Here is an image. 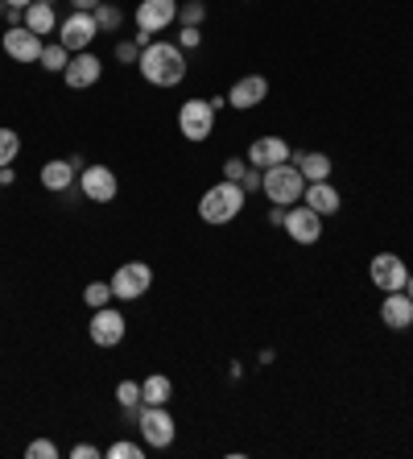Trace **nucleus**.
Returning <instances> with one entry per match:
<instances>
[{
  "instance_id": "obj_1",
  "label": "nucleus",
  "mask_w": 413,
  "mask_h": 459,
  "mask_svg": "<svg viewBox=\"0 0 413 459\" xmlns=\"http://www.w3.org/2000/svg\"><path fill=\"white\" fill-rule=\"evenodd\" d=\"M141 79L153 87H178L186 79V50L174 42H149L137 58Z\"/></svg>"
},
{
  "instance_id": "obj_2",
  "label": "nucleus",
  "mask_w": 413,
  "mask_h": 459,
  "mask_svg": "<svg viewBox=\"0 0 413 459\" xmlns=\"http://www.w3.org/2000/svg\"><path fill=\"white\" fill-rule=\"evenodd\" d=\"M244 199H248V191H244L240 182H215V186H207V195L199 199V215L207 220V224H232L236 215L244 212Z\"/></svg>"
},
{
  "instance_id": "obj_3",
  "label": "nucleus",
  "mask_w": 413,
  "mask_h": 459,
  "mask_svg": "<svg viewBox=\"0 0 413 459\" xmlns=\"http://www.w3.org/2000/svg\"><path fill=\"white\" fill-rule=\"evenodd\" d=\"M261 191H265L269 204L294 207L297 199H302V191H306V178H302V170H297V166L281 161V166H269V170L261 174Z\"/></svg>"
},
{
  "instance_id": "obj_4",
  "label": "nucleus",
  "mask_w": 413,
  "mask_h": 459,
  "mask_svg": "<svg viewBox=\"0 0 413 459\" xmlns=\"http://www.w3.org/2000/svg\"><path fill=\"white\" fill-rule=\"evenodd\" d=\"M149 286H153V269H149L145 261H125V265L112 273V294H116L120 302H141L149 294Z\"/></svg>"
},
{
  "instance_id": "obj_5",
  "label": "nucleus",
  "mask_w": 413,
  "mask_h": 459,
  "mask_svg": "<svg viewBox=\"0 0 413 459\" xmlns=\"http://www.w3.org/2000/svg\"><path fill=\"white\" fill-rule=\"evenodd\" d=\"M178 128H182V137L186 141H207L215 133V108L211 100H186V104L178 108Z\"/></svg>"
},
{
  "instance_id": "obj_6",
  "label": "nucleus",
  "mask_w": 413,
  "mask_h": 459,
  "mask_svg": "<svg viewBox=\"0 0 413 459\" xmlns=\"http://www.w3.org/2000/svg\"><path fill=\"white\" fill-rule=\"evenodd\" d=\"M141 443L145 447H170L174 443V435H178V427H174V414L166 406H145L141 410Z\"/></svg>"
},
{
  "instance_id": "obj_7",
  "label": "nucleus",
  "mask_w": 413,
  "mask_h": 459,
  "mask_svg": "<svg viewBox=\"0 0 413 459\" xmlns=\"http://www.w3.org/2000/svg\"><path fill=\"white\" fill-rule=\"evenodd\" d=\"M96 33H99L96 13H74L71 9V17H66V22H58V42H63L71 54L87 50V46L96 42Z\"/></svg>"
},
{
  "instance_id": "obj_8",
  "label": "nucleus",
  "mask_w": 413,
  "mask_h": 459,
  "mask_svg": "<svg viewBox=\"0 0 413 459\" xmlns=\"http://www.w3.org/2000/svg\"><path fill=\"white\" fill-rule=\"evenodd\" d=\"M368 278L376 290H405V281H409V265H405L397 253H376L372 256V265H368Z\"/></svg>"
},
{
  "instance_id": "obj_9",
  "label": "nucleus",
  "mask_w": 413,
  "mask_h": 459,
  "mask_svg": "<svg viewBox=\"0 0 413 459\" xmlns=\"http://www.w3.org/2000/svg\"><path fill=\"white\" fill-rule=\"evenodd\" d=\"M174 22H178V0H141L137 4V33L145 38L170 30Z\"/></svg>"
},
{
  "instance_id": "obj_10",
  "label": "nucleus",
  "mask_w": 413,
  "mask_h": 459,
  "mask_svg": "<svg viewBox=\"0 0 413 459\" xmlns=\"http://www.w3.org/2000/svg\"><path fill=\"white\" fill-rule=\"evenodd\" d=\"M289 232V240L294 245H318L323 240V215L318 212H310L306 204H294L286 212V224H281Z\"/></svg>"
},
{
  "instance_id": "obj_11",
  "label": "nucleus",
  "mask_w": 413,
  "mask_h": 459,
  "mask_svg": "<svg viewBox=\"0 0 413 459\" xmlns=\"http://www.w3.org/2000/svg\"><path fill=\"white\" fill-rule=\"evenodd\" d=\"M125 332H128V323L116 307H99L96 315H91V327H87V335H91L96 348H116V343L125 340Z\"/></svg>"
},
{
  "instance_id": "obj_12",
  "label": "nucleus",
  "mask_w": 413,
  "mask_h": 459,
  "mask_svg": "<svg viewBox=\"0 0 413 459\" xmlns=\"http://www.w3.org/2000/svg\"><path fill=\"white\" fill-rule=\"evenodd\" d=\"M79 186H83V199H91V204H112L120 191L116 174L108 170V166H87V170L79 174Z\"/></svg>"
},
{
  "instance_id": "obj_13",
  "label": "nucleus",
  "mask_w": 413,
  "mask_h": 459,
  "mask_svg": "<svg viewBox=\"0 0 413 459\" xmlns=\"http://www.w3.org/2000/svg\"><path fill=\"white\" fill-rule=\"evenodd\" d=\"M99 75H104V63H99L91 50L71 54V63H66V71H63L66 87H74V91H83V87H96Z\"/></svg>"
},
{
  "instance_id": "obj_14",
  "label": "nucleus",
  "mask_w": 413,
  "mask_h": 459,
  "mask_svg": "<svg viewBox=\"0 0 413 459\" xmlns=\"http://www.w3.org/2000/svg\"><path fill=\"white\" fill-rule=\"evenodd\" d=\"M294 158V150H289V141L281 137H256L253 145H248V166H256V170H269V166H281V161Z\"/></svg>"
},
{
  "instance_id": "obj_15",
  "label": "nucleus",
  "mask_w": 413,
  "mask_h": 459,
  "mask_svg": "<svg viewBox=\"0 0 413 459\" xmlns=\"http://www.w3.org/2000/svg\"><path fill=\"white\" fill-rule=\"evenodd\" d=\"M0 46H4V54L17 58V63H38V58H42V38L30 33L25 25H9V33L0 38Z\"/></svg>"
},
{
  "instance_id": "obj_16",
  "label": "nucleus",
  "mask_w": 413,
  "mask_h": 459,
  "mask_svg": "<svg viewBox=\"0 0 413 459\" xmlns=\"http://www.w3.org/2000/svg\"><path fill=\"white\" fill-rule=\"evenodd\" d=\"M381 319L389 332H409L413 327V299L405 290H389V299L381 302Z\"/></svg>"
},
{
  "instance_id": "obj_17",
  "label": "nucleus",
  "mask_w": 413,
  "mask_h": 459,
  "mask_svg": "<svg viewBox=\"0 0 413 459\" xmlns=\"http://www.w3.org/2000/svg\"><path fill=\"white\" fill-rule=\"evenodd\" d=\"M265 96H269L265 75H244V79H236V87L228 91V104H232L236 112H248V108H256Z\"/></svg>"
},
{
  "instance_id": "obj_18",
  "label": "nucleus",
  "mask_w": 413,
  "mask_h": 459,
  "mask_svg": "<svg viewBox=\"0 0 413 459\" xmlns=\"http://www.w3.org/2000/svg\"><path fill=\"white\" fill-rule=\"evenodd\" d=\"M302 199H306V207L310 212H318V215H335L340 212V191L331 186V182H306V191H302Z\"/></svg>"
},
{
  "instance_id": "obj_19",
  "label": "nucleus",
  "mask_w": 413,
  "mask_h": 459,
  "mask_svg": "<svg viewBox=\"0 0 413 459\" xmlns=\"http://www.w3.org/2000/svg\"><path fill=\"white\" fill-rule=\"evenodd\" d=\"M74 166H79V161L50 158V161L42 166V186H46V191H54V195L71 191V186H74Z\"/></svg>"
},
{
  "instance_id": "obj_20",
  "label": "nucleus",
  "mask_w": 413,
  "mask_h": 459,
  "mask_svg": "<svg viewBox=\"0 0 413 459\" xmlns=\"http://www.w3.org/2000/svg\"><path fill=\"white\" fill-rule=\"evenodd\" d=\"M25 30L38 33V38H46V33L58 30V13H54V4H46V0H33L30 9H25Z\"/></svg>"
},
{
  "instance_id": "obj_21",
  "label": "nucleus",
  "mask_w": 413,
  "mask_h": 459,
  "mask_svg": "<svg viewBox=\"0 0 413 459\" xmlns=\"http://www.w3.org/2000/svg\"><path fill=\"white\" fill-rule=\"evenodd\" d=\"M294 166L302 170V178H306V182H327L331 170H335L327 153H318V150L314 153H294Z\"/></svg>"
},
{
  "instance_id": "obj_22",
  "label": "nucleus",
  "mask_w": 413,
  "mask_h": 459,
  "mask_svg": "<svg viewBox=\"0 0 413 459\" xmlns=\"http://www.w3.org/2000/svg\"><path fill=\"white\" fill-rule=\"evenodd\" d=\"M170 397H174V381L166 373H153L141 381V402H145V406H166Z\"/></svg>"
},
{
  "instance_id": "obj_23",
  "label": "nucleus",
  "mask_w": 413,
  "mask_h": 459,
  "mask_svg": "<svg viewBox=\"0 0 413 459\" xmlns=\"http://www.w3.org/2000/svg\"><path fill=\"white\" fill-rule=\"evenodd\" d=\"M42 71H54V75H63L66 71V63H71V50H66L63 42H54V46H42Z\"/></svg>"
},
{
  "instance_id": "obj_24",
  "label": "nucleus",
  "mask_w": 413,
  "mask_h": 459,
  "mask_svg": "<svg viewBox=\"0 0 413 459\" xmlns=\"http://www.w3.org/2000/svg\"><path fill=\"white\" fill-rule=\"evenodd\" d=\"M17 153H22V133H17V128H0V170L13 166Z\"/></svg>"
},
{
  "instance_id": "obj_25",
  "label": "nucleus",
  "mask_w": 413,
  "mask_h": 459,
  "mask_svg": "<svg viewBox=\"0 0 413 459\" xmlns=\"http://www.w3.org/2000/svg\"><path fill=\"white\" fill-rule=\"evenodd\" d=\"M116 299V294H112V281H91V286L83 290V302L91 310H99V307H108V302Z\"/></svg>"
},
{
  "instance_id": "obj_26",
  "label": "nucleus",
  "mask_w": 413,
  "mask_h": 459,
  "mask_svg": "<svg viewBox=\"0 0 413 459\" xmlns=\"http://www.w3.org/2000/svg\"><path fill=\"white\" fill-rule=\"evenodd\" d=\"M96 25H99V30H108V33H116L120 25H125V13H120L116 4H104V0H99V9H96Z\"/></svg>"
},
{
  "instance_id": "obj_27",
  "label": "nucleus",
  "mask_w": 413,
  "mask_h": 459,
  "mask_svg": "<svg viewBox=\"0 0 413 459\" xmlns=\"http://www.w3.org/2000/svg\"><path fill=\"white\" fill-rule=\"evenodd\" d=\"M116 402H120L125 410H137V406H141V385H137V381H120V385H116Z\"/></svg>"
},
{
  "instance_id": "obj_28",
  "label": "nucleus",
  "mask_w": 413,
  "mask_h": 459,
  "mask_svg": "<svg viewBox=\"0 0 413 459\" xmlns=\"http://www.w3.org/2000/svg\"><path fill=\"white\" fill-rule=\"evenodd\" d=\"M202 17H207V4H202V0H186V4H178V22L182 25H199Z\"/></svg>"
},
{
  "instance_id": "obj_29",
  "label": "nucleus",
  "mask_w": 413,
  "mask_h": 459,
  "mask_svg": "<svg viewBox=\"0 0 413 459\" xmlns=\"http://www.w3.org/2000/svg\"><path fill=\"white\" fill-rule=\"evenodd\" d=\"M108 459H141V443L120 438V443H112V447H108Z\"/></svg>"
},
{
  "instance_id": "obj_30",
  "label": "nucleus",
  "mask_w": 413,
  "mask_h": 459,
  "mask_svg": "<svg viewBox=\"0 0 413 459\" xmlns=\"http://www.w3.org/2000/svg\"><path fill=\"white\" fill-rule=\"evenodd\" d=\"M25 455H30V459H58V447H54L50 438H38V443H30V447H25Z\"/></svg>"
},
{
  "instance_id": "obj_31",
  "label": "nucleus",
  "mask_w": 413,
  "mask_h": 459,
  "mask_svg": "<svg viewBox=\"0 0 413 459\" xmlns=\"http://www.w3.org/2000/svg\"><path fill=\"white\" fill-rule=\"evenodd\" d=\"M244 174H248V158H228V161H223V178H228V182H244Z\"/></svg>"
},
{
  "instance_id": "obj_32",
  "label": "nucleus",
  "mask_w": 413,
  "mask_h": 459,
  "mask_svg": "<svg viewBox=\"0 0 413 459\" xmlns=\"http://www.w3.org/2000/svg\"><path fill=\"white\" fill-rule=\"evenodd\" d=\"M199 42H202V30H199V25H182V30H178V46H182V50H194Z\"/></svg>"
},
{
  "instance_id": "obj_33",
  "label": "nucleus",
  "mask_w": 413,
  "mask_h": 459,
  "mask_svg": "<svg viewBox=\"0 0 413 459\" xmlns=\"http://www.w3.org/2000/svg\"><path fill=\"white\" fill-rule=\"evenodd\" d=\"M116 58H120V63H137V58H141V46L137 42H120L116 46Z\"/></svg>"
},
{
  "instance_id": "obj_34",
  "label": "nucleus",
  "mask_w": 413,
  "mask_h": 459,
  "mask_svg": "<svg viewBox=\"0 0 413 459\" xmlns=\"http://www.w3.org/2000/svg\"><path fill=\"white\" fill-rule=\"evenodd\" d=\"M99 455H104V451L91 447V443H74L71 447V459H99Z\"/></svg>"
},
{
  "instance_id": "obj_35",
  "label": "nucleus",
  "mask_w": 413,
  "mask_h": 459,
  "mask_svg": "<svg viewBox=\"0 0 413 459\" xmlns=\"http://www.w3.org/2000/svg\"><path fill=\"white\" fill-rule=\"evenodd\" d=\"M261 174H265V170H256V166H248V174H244L240 186H244V191H256V186H261Z\"/></svg>"
},
{
  "instance_id": "obj_36",
  "label": "nucleus",
  "mask_w": 413,
  "mask_h": 459,
  "mask_svg": "<svg viewBox=\"0 0 413 459\" xmlns=\"http://www.w3.org/2000/svg\"><path fill=\"white\" fill-rule=\"evenodd\" d=\"M71 9H74V13H96L99 0H71Z\"/></svg>"
},
{
  "instance_id": "obj_37",
  "label": "nucleus",
  "mask_w": 413,
  "mask_h": 459,
  "mask_svg": "<svg viewBox=\"0 0 413 459\" xmlns=\"http://www.w3.org/2000/svg\"><path fill=\"white\" fill-rule=\"evenodd\" d=\"M33 0H9V9H30Z\"/></svg>"
},
{
  "instance_id": "obj_38",
  "label": "nucleus",
  "mask_w": 413,
  "mask_h": 459,
  "mask_svg": "<svg viewBox=\"0 0 413 459\" xmlns=\"http://www.w3.org/2000/svg\"><path fill=\"white\" fill-rule=\"evenodd\" d=\"M405 294H409V299H413V273H409V281H405Z\"/></svg>"
},
{
  "instance_id": "obj_39",
  "label": "nucleus",
  "mask_w": 413,
  "mask_h": 459,
  "mask_svg": "<svg viewBox=\"0 0 413 459\" xmlns=\"http://www.w3.org/2000/svg\"><path fill=\"white\" fill-rule=\"evenodd\" d=\"M46 4H54V0H46Z\"/></svg>"
}]
</instances>
